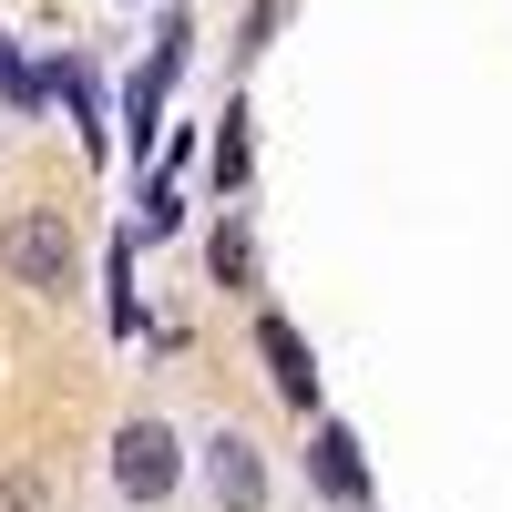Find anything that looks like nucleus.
I'll return each mask as SVG.
<instances>
[{"mask_svg": "<svg viewBox=\"0 0 512 512\" xmlns=\"http://www.w3.org/2000/svg\"><path fill=\"white\" fill-rule=\"evenodd\" d=\"M256 359H267V379H277V400H287V410H318V359H308V338H297L277 308L256 318Z\"/></svg>", "mask_w": 512, "mask_h": 512, "instance_id": "nucleus-4", "label": "nucleus"}, {"mask_svg": "<svg viewBox=\"0 0 512 512\" xmlns=\"http://www.w3.org/2000/svg\"><path fill=\"white\" fill-rule=\"evenodd\" d=\"M0 512H41V482H31V472H11V482H0Z\"/></svg>", "mask_w": 512, "mask_h": 512, "instance_id": "nucleus-9", "label": "nucleus"}, {"mask_svg": "<svg viewBox=\"0 0 512 512\" xmlns=\"http://www.w3.org/2000/svg\"><path fill=\"white\" fill-rule=\"evenodd\" d=\"M216 287H256V246H246V226H216Z\"/></svg>", "mask_w": 512, "mask_h": 512, "instance_id": "nucleus-6", "label": "nucleus"}, {"mask_svg": "<svg viewBox=\"0 0 512 512\" xmlns=\"http://www.w3.org/2000/svg\"><path fill=\"white\" fill-rule=\"evenodd\" d=\"M318 492L328 502H369V461H359V441L338 420H318Z\"/></svg>", "mask_w": 512, "mask_h": 512, "instance_id": "nucleus-5", "label": "nucleus"}, {"mask_svg": "<svg viewBox=\"0 0 512 512\" xmlns=\"http://www.w3.org/2000/svg\"><path fill=\"white\" fill-rule=\"evenodd\" d=\"M216 175L246 185V113H236V103H226V123H216Z\"/></svg>", "mask_w": 512, "mask_h": 512, "instance_id": "nucleus-7", "label": "nucleus"}, {"mask_svg": "<svg viewBox=\"0 0 512 512\" xmlns=\"http://www.w3.org/2000/svg\"><path fill=\"white\" fill-rule=\"evenodd\" d=\"M0 93H11V103H31V93H41V72H21V62H11V41H0Z\"/></svg>", "mask_w": 512, "mask_h": 512, "instance_id": "nucleus-8", "label": "nucleus"}, {"mask_svg": "<svg viewBox=\"0 0 512 512\" xmlns=\"http://www.w3.org/2000/svg\"><path fill=\"white\" fill-rule=\"evenodd\" d=\"M195 472H205V502L216 512H267V451H256L246 431H216L195 451Z\"/></svg>", "mask_w": 512, "mask_h": 512, "instance_id": "nucleus-3", "label": "nucleus"}, {"mask_svg": "<svg viewBox=\"0 0 512 512\" xmlns=\"http://www.w3.org/2000/svg\"><path fill=\"white\" fill-rule=\"evenodd\" d=\"M175 482H185V451H175V431H164L154 410H144V420H123V431H113V492L154 512Z\"/></svg>", "mask_w": 512, "mask_h": 512, "instance_id": "nucleus-1", "label": "nucleus"}, {"mask_svg": "<svg viewBox=\"0 0 512 512\" xmlns=\"http://www.w3.org/2000/svg\"><path fill=\"white\" fill-rule=\"evenodd\" d=\"M0 267H11V287H72V226L52 216V205L11 216V236H0Z\"/></svg>", "mask_w": 512, "mask_h": 512, "instance_id": "nucleus-2", "label": "nucleus"}]
</instances>
